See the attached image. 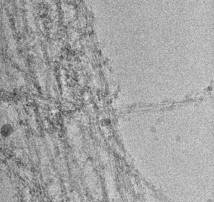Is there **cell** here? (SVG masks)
Returning <instances> with one entry per match:
<instances>
[{"instance_id": "1", "label": "cell", "mask_w": 214, "mask_h": 202, "mask_svg": "<svg viewBox=\"0 0 214 202\" xmlns=\"http://www.w3.org/2000/svg\"><path fill=\"white\" fill-rule=\"evenodd\" d=\"M12 131H13L12 128L11 127V126L10 125L5 124L2 127L1 132L3 135L8 136L12 133Z\"/></svg>"}]
</instances>
